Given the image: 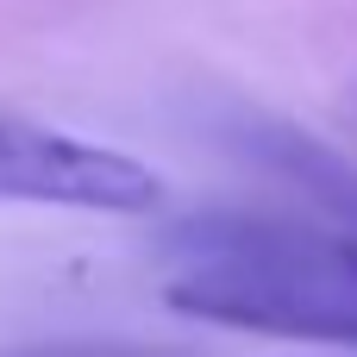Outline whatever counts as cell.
<instances>
[{
	"instance_id": "obj_1",
	"label": "cell",
	"mask_w": 357,
	"mask_h": 357,
	"mask_svg": "<svg viewBox=\"0 0 357 357\" xmlns=\"http://www.w3.org/2000/svg\"><path fill=\"white\" fill-rule=\"evenodd\" d=\"M163 301L213 326L357 345V238L333 245L301 226L207 213L169 232Z\"/></svg>"
},
{
	"instance_id": "obj_3",
	"label": "cell",
	"mask_w": 357,
	"mask_h": 357,
	"mask_svg": "<svg viewBox=\"0 0 357 357\" xmlns=\"http://www.w3.org/2000/svg\"><path fill=\"white\" fill-rule=\"evenodd\" d=\"M351 113H357V100H351Z\"/></svg>"
},
{
	"instance_id": "obj_2",
	"label": "cell",
	"mask_w": 357,
	"mask_h": 357,
	"mask_svg": "<svg viewBox=\"0 0 357 357\" xmlns=\"http://www.w3.org/2000/svg\"><path fill=\"white\" fill-rule=\"evenodd\" d=\"M0 201L69 213H151L163 176L113 144H88L31 119H0Z\"/></svg>"
}]
</instances>
